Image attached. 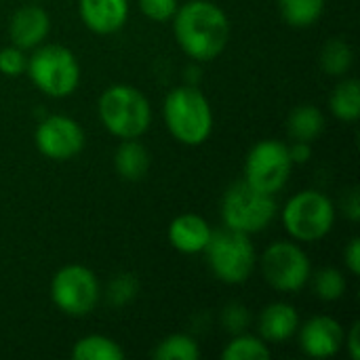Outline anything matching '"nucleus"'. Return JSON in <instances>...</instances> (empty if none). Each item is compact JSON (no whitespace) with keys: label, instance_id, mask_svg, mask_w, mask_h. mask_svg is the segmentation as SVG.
I'll return each instance as SVG.
<instances>
[{"label":"nucleus","instance_id":"obj_1","mask_svg":"<svg viewBox=\"0 0 360 360\" xmlns=\"http://www.w3.org/2000/svg\"><path fill=\"white\" fill-rule=\"evenodd\" d=\"M173 34L179 49L198 63L217 59L230 40V19L211 0H188L173 15Z\"/></svg>","mask_w":360,"mask_h":360},{"label":"nucleus","instance_id":"obj_2","mask_svg":"<svg viewBox=\"0 0 360 360\" xmlns=\"http://www.w3.org/2000/svg\"><path fill=\"white\" fill-rule=\"evenodd\" d=\"M162 118L167 131L184 146H202L213 133V108L207 95L194 84L169 91L162 103Z\"/></svg>","mask_w":360,"mask_h":360},{"label":"nucleus","instance_id":"obj_3","mask_svg":"<svg viewBox=\"0 0 360 360\" xmlns=\"http://www.w3.org/2000/svg\"><path fill=\"white\" fill-rule=\"evenodd\" d=\"M103 129L118 139H139L152 124V105L133 84H112L97 101Z\"/></svg>","mask_w":360,"mask_h":360},{"label":"nucleus","instance_id":"obj_4","mask_svg":"<svg viewBox=\"0 0 360 360\" xmlns=\"http://www.w3.org/2000/svg\"><path fill=\"white\" fill-rule=\"evenodd\" d=\"M25 72L32 84L53 99L70 97L80 84V63L74 51L63 44L42 42L32 49Z\"/></svg>","mask_w":360,"mask_h":360},{"label":"nucleus","instance_id":"obj_5","mask_svg":"<svg viewBox=\"0 0 360 360\" xmlns=\"http://www.w3.org/2000/svg\"><path fill=\"white\" fill-rule=\"evenodd\" d=\"M205 257L211 274L224 285H243L257 268V253L251 236L226 226L224 230L213 232Z\"/></svg>","mask_w":360,"mask_h":360},{"label":"nucleus","instance_id":"obj_6","mask_svg":"<svg viewBox=\"0 0 360 360\" xmlns=\"http://www.w3.org/2000/svg\"><path fill=\"white\" fill-rule=\"evenodd\" d=\"M338 209L333 200L319 190H302L283 207L281 219L295 243L323 240L335 226Z\"/></svg>","mask_w":360,"mask_h":360},{"label":"nucleus","instance_id":"obj_7","mask_svg":"<svg viewBox=\"0 0 360 360\" xmlns=\"http://www.w3.org/2000/svg\"><path fill=\"white\" fill-rule=\"evenodd\" d=\"M278 207L274 194H266L245 179L234 181L221 198V219L224 226L243 234L264 232L276 217Z\"/></svg>","mask_w":360,"mask_h":360},{"label":"nucleus","instance_id":"obj_8","mask_svg":"<svg viewBox=\"0 0 360 360\" xmlns=\"http://www.w3.org/2000/svg\"><path fill=\"white\" fill-rule=\"evenodd\" d=\"M49 293L51 302L61 314L82 319L97 308L101 285L91 268L82 264H68L53 274Z\"/></svg>","mask_w":360,"mask_h":360},{"label":"nucleus","instance_id":"obj_9","mask_svg":"<svg viewBox=\"0 0 360 360\" xmlns=\"http://www.w3.org/2000/svg\"><path fill=\"white\" fill-rule=\"evenodd\" d=\"M259 270L266 283L281 293L302 291L312 276L308 253L293 240L272 243L259 259Z\"/></svg>","mask_w":360,"mask_h":360},{"label":"nucleus","instance_id":"obj_10","mask_svg":"<svg viewBox=\"0 0 360 360\" xmlns=\"http://www.w3.org/2000/svg\"><path fill=\"white\" fill-rule=\"evenodd\" d=\"M293 162L285 141L262 139L245 158V181L266 194L281 192L291 175Z\"/></svg>","mask_w":360,"mask_h":360},{"label":"nucleus","instance_id":"obj_11","mask_svg":"<svg viewBox=\"0 0 360 360\" xmlns=\"http://www.w3.org/2000/svg\"><path fill=\"white\" fill-rule=\"evenodd\" d=\"M84 141L86 137L80 122L63 114H51L42 118L34 131V143L38 152L57 162L76 158L82 152Z\"/></svg>","mask_w":360,"mask_h":360},{"label":"nucleus","instance_id":"obj_12","mask_svg":"<svg viewBox=\"0 0 360 360\" xmlns=\"http://www.w3.org/2000/svg\"><path fill=\"white\" fill-rule=\"evenodd\" d=\"M300 348L310 359H333L344 348V327L340 321L327 314L308 319L300 323Z\"/></svg>","mask_w":360,"mask_h":360},{"label":"nucleus","instance_id":"obj_13","mask_svg":"<svg viewBox=\"0 0 360 360\" xmlns=\"http://www.w3.org/2000/svg\"><path fill=\"white\" fill-rule=\"evenodd\" d=\"M49 32H51L49 13L38 4L19 6L8 21L11 44L19 46L23 51H32V49L40 46L46 40Z\"/></svg>","mask_w":360,"mask_h":360},{"label":"nucleus","instance_id":"obj_14","mask_svg":"<svg viewBox=\"0 0 360 360\" xmlns=\"http://www.w3.org/2000/svg\"><path fill=\"white\" fill-rule=\"evenodd\" d=\"M129 0H78V15L86 30L99 36L116 34L129 19Z\"/></svg>","mask_w":360,"mask_h":360},{"label":"nucleus","instance_id":"obj_15","mask_svg":"<svg viewBox=\"0 0 360 360\" xmlns=\"http://www.w3.org/2000/svg\"><path fill=\"white\" fill-rule=\"evenodd\" d=\"M213 236V230L209 221L196 213H184L177 215L167 230V238L171 247L184 255H198L205 253L209 240Z\"/></svg>","mask_w":360,"mask_h":360},{"label":"nucleus","instance_id":"obj_16","mask_svg":"<svg viewBox=\"0 0 360 360\" xmlns=\"http://www.w3.org/2000/svg\"><path fill=\"white\" fill-rule=\"evenodd\" d=\"M300 329V314L287 302H272L268 304L257 321L259 338L268 344H283L291 340Z\"/></svg>","mask_w":360,"mask_h":360},{"label":"nucleus","instance_id":"obj_17","mask_svg":"<svg viewBox=\"0 0 360 360\" xmlns=\"http://www.w3.org/2000/svg\"><path fill=\"white\" fill-rule=\"evenodd\" d=\"M114 169L124 181H141L150 169V152L137 139H120L114 152Z\"/></svg>","mask_w":360,"mask_h":360},{"label":"nucleus","instance_id":"obj_18","mask_svg":"<svg viewBox=\"0 0 360 360\" xmlns=\"http://www.w3.org/2000/svg\"><path fill=\"white\" fill-rule=\"evenodd\" d=\"M325 114L321 108L312 105V103H304L297 105L289 118H287V133L293 141H308L312 143L316 137H321V133L325 131Z\"/></svg>","mask_w":360,"mask_h":360},{"label":"nucleus","instance_id":"obj_19","mask_svg":"<svg viewBox=\"0 0 360 360\" xmlns=\"http://www.w3.org/2000/svg\"><path fill=\"white\" fill-rule=\"evenodd\" d=\"M331 114L342 122H354L360 116V82L356 78H344L331 93Z\"/></svg>","mask_w":360,"mask_h":360},{"label":"nucleus","instance_id":"obj_20","mask_svg":"<svg viewBox=\"0 0 360 360\" xmlns=\"http://www.w3.org/2000/svg\"><path fill=\"white\" fill-rule=\"evenodd\" d=\"M72 359L76 360H122L124 350L118 342L108 335L91 333L80 338L72 348Z\"/></svg>","mask_w":360,"mask_h":360},{"label":"nucleus","instance_id":"obj_21","mask_svg":"<svg viewBox=\"0 0 360 360\" xmlns=\"http://www.w3.org/2000/svg\"><path fill=\"white\" fill-rule=\"evenodd\" d=\"M281 17L297 30L312 27L325 13L327 0H276Z\"/></svg>","mask_w":360,"mask_h":360},{"label":"nucleus","instance_id":"obj_22","mask_svg":"<svg viewBox=\"0 0 360 360\" xmlns=\"http://www.w3.org/2000/svg\"><path fill=\"white\" fill-rule=\"evenodd\" d=\"M272 356V350L268 348V342H264L259 335L251 333H236L228 346L221 352L224 360H268Z\"/></svg>","mask_w":360,"mask_h":360},{"label":"nucleus","instance_id":"obj_23","mask_svg":"<svg viewBox=\"0 0 360 360\" xmlns=\"http://www.w3.org/2000/svg\"><path fill=\"white\" fill-rule=\"evenodd\" d=\"M354 53L344 38H331L321 49V68L329 76H344L352 68Z\"/></svg>","mask_w":360,"mask_h":360},{"label":"nucleus","instance_id":"obj_24","mask_svg":"<svg viewBox=\"0 0 360 360\" xmlns=\"http://www.w3.org/2000/svg\"><path fill=\"white\" fill-rule=\"evenodd\" d=\"M152 356L158 360H198L200 346L192 335L186 333H171L162 342L156 344Z\"/></svg>","mask_w":360,"mask_h":360},{"label":"nucleus","instance_id":"obj_25","mask_svg":"<svg viewBox=\"0 0 360 360\" xmlns=\"http://www.w3.org/2000/svg\"><path fill=\"white\" fill-rule=\"evenodd\" d=\"M310 281H312L314 295L321 302H338V300H342L344 293H346V287H348L344 272L338 270V268H323L316 274H312Z\"/></svg>","mask_w":360,"mask_h":360},{"label":"nucleus","instance_id":"obj_26","mask_svg":"<svg viewBox=\"0 0 360 360\" xmlns=\"http://www.w3.org/2000/svg\"><path fill=\"white\" fill-rule=\"evenodd\" d=\"M137 291H139V281L133 274L129 272L116 274L108 285V302L116 308L127 306L135 300Z\"/></svg>","mask_w":360,"mask_h":360},{"label":"nucleus","instance_id":"obj_27","mask_svg":"<svg viewBox=\"0 0 360 360\" xmlns=\"http://www.w3.org/2000/svg\"><path fill=\"white\" fill-rule=\"evenodd\" d=\"M25 65H27V55L23 49L15 44L0 49V74L8 78H17L25 72Z\"/></svg>","mask_w":360,"mask_h":360},{"label":"nucleus","instance_id":"obj_28","mask_svg":"<svg viewBox=\"0 0 360 360\" xmlns=\"http://www.w3.org/2000/svg\"><path fill=\"white\" fill-rule=\"evenodd\" d=\"M137 4H139V11L150 21L165 23V21H171L173 15L177 13L179 0H137Z\"/></svg>","mask_w":360,"mask_h":360},{"label":"nucleus","instance_id":"obj_29","mask_svg":"<svg viewBox=\"0 0 360 360\" xmlns=\"http://www.w3.org/2000/svg\"><path fill=\"white\" fill-rule=\"evenodd\" d=\"M249 323H251V316H249V310L243 304H230L221 312V325L232 335L243 333L249 327Z\"/></svg>","mask_w":360,"mask_h":360},{"label":"nucleus","instance_id":"obj_30","mask_svg":"<svg viewBox=\"0 0 360 360\" xmlns=\"http://www.w3.org/2000/svg\"><path fill=\"white\" fill-rule=\"evenodd\" d=\"M340 209L344 213L346 219L350 221H359L360 219V194L359 188H350L344 192L342 196V202H340Z\"/></svg>","mask_w":360,"mask_h":360},{"label":"nucleus","instance_id":"obj_31","mask_svg":"<svg viewBox=\"0 0 360 360\" xmlns=\"http://www.w3.org/2000/svg\"><path fill=\"white\" fill-rule=\"evenodd\" d=\"M344 264H346V268H348V272H350V274L359 276L360 274V238L359 236H354V238L346 245V249H344Z\"/></svg>","mask_w":360,"mask_h":360},{"label":"nucleus","instance_id":"obj_32","mask_svg":"<svg viewBox=\"0 0 360 360\" xmlns=\"http://www.w3.org/2000/svg\"><path fill=\"white\" fill-rule=\"evenodd\" d=\"M287 150L293 165H306L312 158V146L308 141H293L291 146H287Z\"/></svg>","mask_w":360,"mask_h":360},{"label":"nucleus","instance_id":"obj_33","mask_svg":"<svg viewBox=\"0 0 360 360\" xmlns=\"http://www.w3.org/2000/svg\"><path fill=\"white\" fill-rule=\"evenodd\" d=\"M344 346H346V350H348V356L352 360H359L360 359V323L356 321L352 327H350V331L344 335Z\"/></svg>","mask_w":360,"mask_h":360}]
</instances>
